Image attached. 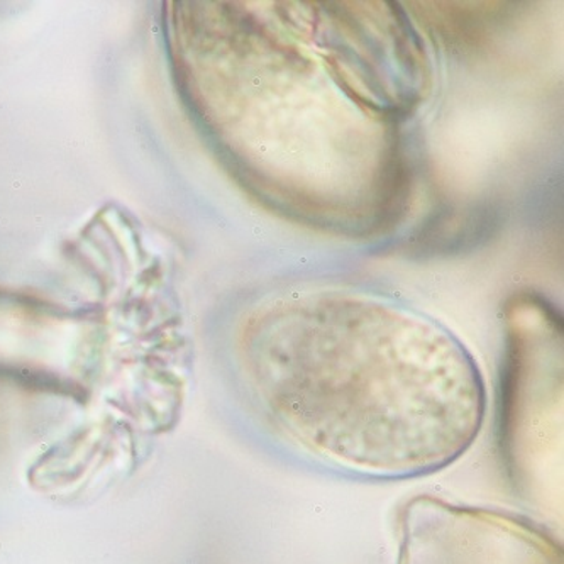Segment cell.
Here are the masks:
<instances>
[{"instance_id": "6da1fadb", "label": "cell", "mask_w": 564, "mask_h": 564, "mask_svg": "<svg viewBox=\"0 0 564 564\" xmlns=\"http://www.w3.org/2000/svg\"><path fill=\"white\" fill-rule=\"evenodd\" d=\"M246 351L261 419L341 471L383 480L440 471L484 425L485 390L465 349L386 302L319 293L268 307Z\"/></svg>"}, {"instance_id": "7a4b0ae2", "label": "cell", "mask_w": 564, "mask_h": 564, "mask_svg": "<svg viewBox=\"0 0 564 564\" xmlns=\"http://www.w3.org/2000/svg\"><path fill=\"white\" fill-rule=\"evenodd\" d=\"M397 564H563V556L522 519L421 495L403 509Z\"/></svg>"}]
</instances>
